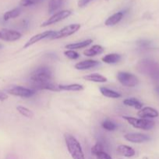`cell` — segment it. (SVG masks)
<instances>
[{"mask_svg": "<svg viewBox=\"0 0 159 159\" xmlns=\"http://www.w3.org/2000/svg\"><path fill=\"white\" fill-rule=\"evenodd\" d=\"M59 91H70V92H80L84 89V86L80 84H70V85H58Z\"/></svg>", "mask_w": 159, "mask_h": 159, "instance_id": "obj_17", "label": "cell"}, {"mask_svg": "<svg viewBox=\"0 0 159 159\" xmlns=\"http://www.w3.org/2000/svg\"><path fill=\"white\" fill-rule=\"evenodd\" d=\"M122 59V56L118 54H115V53H113V54H108L104 55V57H102V61L104 62L106 64H116L118 63V61H120V60Z\"/></svg>", "mask_w": 159, "mask_h": 159, "instance_id": "obj_20", "label": "cell"}, {"mask_svg": "<svg viewBox=\"0 0 159 159\" xmlns=\"http://www.w3.org/2000/svg\"><path fill=\"white\" fill-rule=\"evenodd\" d=\"M22 34L17 30L6 29V28L0 30V40H4V41H17L20 40Z\"/></svg>", "mask_w": 159, "mask_h": 159, "instance_id": "obj_8", "label": "cell"}, {"mask_svg": "<svg viewBox=\"0 0 159 159\" xmlns=\"http://www.w3.org/2000/svg\"><path fill=\"white\" fill-rule=\"evenodd\" d=\"M104 51V49L103 48V47H101V45L95 44L93 45L89 49H86L84 51V54L87 57H94V56L98 55V54H102Z\"/></svg>", "mask_w": 159, "mask_h": 159, "instance_id": "obj_15", "label": "cell"}, {"mask_svg": "<svg viewBox=\"0 0 159 159\" xmlns=\"http://www.w3.org/2000/svg\"><path fill=\"white\" fill-rule=\"evenodd\" d=\"M101 126L107 131H114L117 127L116 124L114 122H112V121L109 120H105L103 121Z\"/></svg>", "mask_w": 159, "mask_h": 159, "instance_id": "obj_25", "label": "cell"}, {"mask_svg": "<svg viewBox=\"0 0 159 159\" xmlns=\"http://www.w3.org/2000/svg\"><path fill=\"white\" fill-rule=\"evenodd\" d=\"M137 44H138L140 48H149V46L151 45V42L146 40H140V41L137 42Z\"/></svg>", "mask_w": 159, "mask_h": 159, "instance_id": "obj_30", "label": "cell"}, {"mask_svg": "<svg viewBox=\"0 0 159 159\" xmlns=\"http://www.w3.org/2000/svg\"><path fill=\"white\" fill-rule=\"evenodd\" d=\"M52 72L48 67H40L31 73L30 80L33 85L52 82Z\"/></svg>", "mask_w": 159, "mask_h": 159, "instance_id": "obj_2", "label": "cell"}, {"mask_svg": "<svg viewBox=\"0 0 159 159\" xmlns=\"http://www.w3.org/2000/svg\"><path fill=\"white\" fill-rule=\"evenodd\" d=\"M7 93L14 96L21 98H30L36 93L35 90L32 89L25 88L23 86H15L7 90Z\"/></svg>", "mask_w": 159, "mask_h": 159, "instance_id": "obj_6", "label": "cell"}, {"mask_svg": "<svg viewBox=\"0 0 159 159\" xmlns=\"http://www.w3.org/2000/svg\"><path fill=\"white\" fill-rule=\"evenodd\" d=\"M2 48V44H1V43H0V49H1V48Z\"/></svg>", "mask_w": 159, "mask_h": 159, "instance_id": "obj_33", "label": "cell"}, {"mask_svg": "<svg viewBox=\"0 0 159 159\" xmlns=\"http://www.w3.org/2000/svg\"><path fill=\"white\" fill-rule=\"evenodd\" d=\"M84 79L88 81V82H97V83H104V82L108 81L107 78L100 74H97V73H94V74H90L84 76Z\"/></svg>", "mask_w": 159, "mask_h": 159, "instance_id": "obj_18", "label": "cell"}, {"mask_svg": "<svg viewBox=\"0 0 159 159\" xmlns=\"http://www.w3.org/2000/svg\"><path fill=\"white\" fill-rule=\"evenodd\" d=\"M64 54L66 57L71 60H76L80 57V54L73 50H66L64 51Z\"/></svg>", "mask_w": 159, "mask_h": 159, "instance_id": "obj_28", "label": "cell"}, {"mask_svg": "<svg viewBox=\"0 0 159 159\" xmlns=\"http://www.w3.org/2000/svg\"><path fill=\"white\" fill-rule=\"evenodd\" d=\"M93 42V40L91 39H87V40H84V41L77 42V43H70V44H66L65 46V48L69 50H79L82 49V48H85L87 47H88L89 45H90Z\"/></svg>", "mask_w": 159, "mask_h": 159, "instance_id": "obj_14", "label": "cell"}, {"mask_svg": "<svg viewBox=\"0 0 159 159\" xmlns=\"http://www.w3.org/2000/svg\"><path fill=\"white\" fill-rule=\"evenodd\" d=\"M80 24H78V23L70 24L68 26H64L60 30L55 31V34L49 39H51V40H58V39L68 37L77 32L80 29Z\"/></svg>", "mask_w": 159, "mask_h": 159, "instance_id": "obj_4", "label": "cell"}, {"mask_svg": "<svg viewBox=\"0 0 159 159\" xmlns=\"http://www.w3.org/2000/svg\"><path fill=\"white\" fill-rule=\"evenodd\" d=\"M72 14V12L70 10H62L59 12H56L54 15L51 16L50 18H48L46 21L44 22L41 26V27H45V26H50V25L55 24L56 23L62 21V20H65V19L68 18L70 15Z\"/></svg>", "mask_w": 159, "mask_h": 159, "instance_id": "obj_7", "label": "cell"}, {"mask_svg": "<svg viewBox=\"0 0 159 159\" xmlns=\"http://www.w3.org/2000/svg\"><path fill=\"white\" fill-rule=\"evenodd\" d=\"M21 13V9L20 8H15V9H12V10L7 11L5 12L3 15L2 19L4 21H8V20H11V19H15L18 17Z\"/></svg>", "mask_w": 159, "mask_h": 159, "instance_id": "obj_23", "label": "cell"}, {"mask_svg": "<svg viewBox=\"0 0 159 159\" xmlns=\"http://www.w3.org/2000/svg\"><path fill=\"white\" fill-rule=\"evenodd\" d=\"M124 138L127 141L133 144H140L150 140V138L146 134L140 133H129L124 135Z\"/></svg>", "mask_w": 159, "mask_h": 159, "instance_id": "obj_10", "label": "cell"}, {"mask_svg": "<svg viewBox=\"0 0 159 159\" xmlns=\"http://www.w3.org/2000/svg\"><path fill=\"white\" fill-rule=\"evenodd\" d=\"M104 145H103L102 143L101 142H97L96 144L91 148V154L94 155V156L98 153H99V152H104Z\"/></svg>", "mask_w": 159, "mask_h": 159, "instance_id": "obj_26", "label": "cell"}, {"mask_svg": "<svg viewBox=\"0 0 159 159\" xmlns=\"http://www.w3.org/2000/svg\"><path fill=\"white\" fill-rule=\"evenodd\" d=\"M137 116L140 118H144V119H152V118L157 117L159 116V113L156 109L146 107H143L141 110H139Z\"/></svg>", "mask_w": 159, "mask_h": 159, "instance_id": "obj_11", "label": "cell"}, {"mask_svg": "<svg viewBox=\"0 0 159 159\" xmlns=\"http://www.w3.org/2000/svg\"><path fill=\"white\" fill-rule=\"evenodd\" d=\"M64 139H65L67 150L72 158L85 159V155H84L81 144L74 136L69 133H65L64 134Z\"/></svg>", "mask_w": 159, "mask_h": 159, "instance_id": "obj_1", "label": "cell"}, {"mask_svg": "<svg viewBox=\"0 0 159 159\" xmlns=\"http://www.w3.org/2000/svg\"><path fill=\"white\" fill-rule=\"evenodd\" d=\"M43 1L44 0H20V5L23 7H28V6L38 4Z\"/></svg>", "mask_w": 159, "mask_h": 159, "instance_id": "obj_27", "label": "cell"}, {"mask_svg": "<svg viewBox=\"0 0 159 159\" xmlns=\"http://www.w3.org/2000/svg\"><path fill=\"white\" fill-rule=\"evenodd\" d=\"M6 99H8V95L6 93L0 92V101H3Z\"/></svg>", "mask_w": 159, "mask_h": 159, "instance_id": "obj_32", "label": "cell"}, {"mask_svg": "<svg viewBox=\"0 0 159 159\" xmlns=\"http://www.w3.org/2000/svg\"><path fill=\"white\" fill-rule=\"evenodd\" d=\"M123 12H118L116 13H114L111 16H109L107 20L104 22V24L108 26H112L116 25L117 23H119L123 18Z\"/></svg>", "mask_w": 159, "mask_h": 159, "instance_id": "obj_16", "label": "cell"}, {"mask_svg": "<svg viewBox=\"0 0 159 159\" xmlns=\"http://www.w3.org/2000/svg\"><path fill=\"white\" fill-rule=\"evenodd\" d=\"M124 120H126L129 125L133 127L134 128L140 129L143 130H150L154 127L155 124L153 120L150 119H144V118H135L131 116H123Z\"/></svg>", "mask_w": 159, "mask_h": 159, "instance_id": "obj_3", "label": "cell"}, {"mask_svg": "<svg viewBox=\"0 0 159 159\" xmlns=\"http://www.w3.org/2000/svg\"><path fill=\"white\" fill-rule=\"evenodd\" d=\"M123 104L126 107H133L136 110H141L143 108V103L140 102L136 98H127V99H125L123 100Z\"/></svg>", "mask_w": 159, "mask_h": 159, "instance_id": "obj_21", "label": "cell"}, {"mask_svg": "<svg viewBox=\"0 0 159 159\" xmlns=\"http://www.w3.org/2000/svg\"><path fill=\"white\" fill-rule=\"evenodd\" d=\"M100 93H101V95L105 97L108 98H112V99H118L122 96V95L120 94L118 92H115L114 90L110 89H108L106 87H100L99 89Z\"/></svg>", "mask_w": 159, "mask_h": 159, "instance_id": "obj_19", "label": "cell"}, {"mask_svg": "<svg viewBox=\"0 0 159 159\" xmlns=\"http://www.w3.org/2000/svg\"><path fill=\"white\" fill-rule=\"evenodd\" d=\"M117 79L123 85L126 87H135L138 85V78L132 73L126 71H119L117 74Z\"/></svg>", "mask_w": 159, "mask_h": 159, "instance_id": "obj_5", "label": "cell"}, {"mask_svg": "<svg viewBox=\"0 0 159 159\" xmlns=\"http://www.w3.org/2000/svg\"><path fill=\"white\" fill-rule=\"evenodd\" d=\"M119 159H122V158H119Z\"/></svg>", "mask_w": 159, "mask_h": 159, "instance_id": "obj_34", "label": "cell"}, {"mask_svg": "<svg viewBox=\"0 0 159 159\" xmlns=\"http://www.w3.org/2000/svg\"><path fill=\"white\" fill-rule=\"evenodd\" d=\"M95 157H96V159H112L111 155L108 153H107L105 151L98 153L95 155Z\"/></svg>", "mask_w": 159, "mask_h": 159, "instance_id": "obj_29", "label": "cell"}, {"mask_svg": "<svg viewBox=\"0 0 159 159\" xmlns=\"http://www.w3.org/2000/svg\"><path fill=\"white\" fill-rule=\"evenodd\" d=\"M100 63L95 60H86L80 61L74 65V68L77 70H88L99 65Z\"/></svg>", "mask_w": 159, "mask_h": 159, "instance_id": "obj_12", "label": "cell"}, {"mask_svg": "<svg viewBox=\"0 0 159 159\" xmlns=\"http://www.w3.org/2000/svg\"><path fill=\"white\" fill-rule=\"evenodd\" d=\"M117 152L120 155L126 158H132L136 155V152L132 147L126 145V144H120L117 147Z\"/></svg>", "mask_w": 159, "mask_h": 159, "instance_id": "obj_13", "label": "cell"}, {"mask_svg": "<svg viewBox=\"0 0 159 159\" xmlns=\"http://www.w3.org/2000/svg\"><path fill=\"white\" fill-rule=\"evenodd\" d=\"M17 110L22 116H25L26 118H32L34 116V113L31 110H29L26 107H23V106H18V107H17Z\"/></svg>", "mask_w": 159, "mask_h": 159, "instance_id": "obj_24", "label": "cell"}, {"mask_svg": "<svg viewBox=\"0 0 159 159\" xmlns=\"http://www.w3.org/2000/svg\"><path fill=\"white\" fill-rule=\"evenodd\" d=\"M66 0H50L48 2V13L51 14L60 9Z\"/></svg>", "mask_w": 159, "mask_h": 159, "instance_id": "obj_22", "label": "cell"}, {"mask_svg": "<svg viewBox=\"0 0 159 159\" xmlns=\"http://www.w3.org/2000/svg\"><path fill=\"white\" fill-rule=\"evenodd\" d=\"M92 1L93 0H79L78 1V6L80 8H84Z\"/></svg>", "mask_w": 159, "mask_h": 159, "instance_id": "obj_31", "label": "cell"}, {"mask_svg": "<svg viewBox=\"0 0 159 159\" xmlns=\"http://www.w3.org/2000/svg\"><path fill=\"white\" fill-rule=\"evenodd\" d=\"M55 31L53 30H47L45 31L43 33H40V34H37L36 35H34L33 37H31L29 40L26 41V43H25L24 46H23V48L26 49V48H30L31 46L34 45V43H37V42L41 41V40H44V39H48L55 34Z\"/></svg>", "mask_w": 159, "mask_h": 159, "instance_id": "obj_9", "label": "cell"}]
</instances>
